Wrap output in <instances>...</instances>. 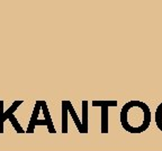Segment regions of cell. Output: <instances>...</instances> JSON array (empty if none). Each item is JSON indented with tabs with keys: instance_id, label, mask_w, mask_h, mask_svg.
I'll list each match as a JSON object with an SVG mask.
<instances>
[{
	"instance_id": "6da1fadb",
	"label": "cell",
	"mask_w": 162,
	"mask_h": 151,
	"mask_svg": "<svg viewBox=\"0 0 162 151\" xmlns=\"http://www.w3.org/2000/svg\"><path fill=\"white\" fill-rule=\"evenodd\" d=\"M121 121L125 130L132 133L143 132L148 129L151 121L148 105L138 101H132L125 104L122 110Z\"/></svg>"
}]
</instances>
